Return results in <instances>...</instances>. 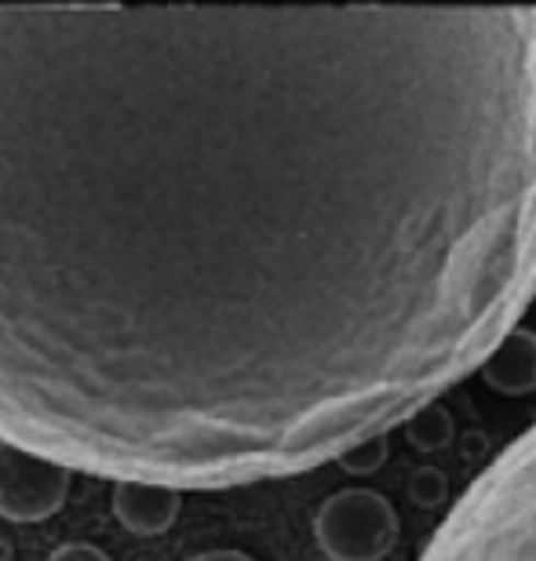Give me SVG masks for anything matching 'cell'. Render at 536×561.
<instances>
[{"mask_svg":"<svg viewBox=\"0 0 536 561\" xmlns=\"http://www.w3.org/2000/svg\"><path fill=\"white\" fill-rule=\"evenodd\" d=\"M536 296V8H0V442L304 474Z\"/></svg>","mask_w":536,"mask_h":561,"instance_id":"1","label":"cell"},{"mask_svg":"<svg viewBox=\"0 0 536 561\" xmlns=\"http://www.w3.org/2000/svg\"><path fill=\"white\" fill-rule=\"evenodd\" d=\"M423 561H536V426L467 492Z\"/></svg>","mask_w":536,"mask_h":561,"instance_id":"2","label":"cell"},{"mask_svg":"<svg viewBox=\"0 0 536 561\" xmlns=\"http://www.w3.org/2000/svg\"><path fill=\"white\" fill-rule=\"evenodd\" d=\"M315 536L332 561H379L398 543V514L373 489H343L321 503Z\"/></svg>","mask_w":536,"mask_h":561,"instance_id":"3","label":"cell"},{"mask_svg":"<svg viewBox=\"0 0 536 561\" xmlns=\"http://www.w3.org/2000/svg\"><path fill=\"white\" fill-rule=\"evenodd\" d=\"M73 485V470L44 459L26 448L0 442V518L4 522H44L62 511Z\"/></svg>","mask_w":536,"mask_h":561,"instance_id":"4","label":"cell"},{"mask_svg":"<svg viewBox=\"0 0 536 561\" xmlns=\"http://www.w3.org/2000/svg\"><path fill=\"white\" fill-rule=\"evenodd\" d=\"M183 496L164 485H142V481H114V518L136 536H161L169 533Z\"/></svg>","mask_w":536,"mask_h":561,"instance_id":"5","label":"cell"},{"mask_svg":"<svg viewBox=\"0 0 536 561\" xmlns=\"http://www.w3.org/2000/svg\"><path fill=\"white\" fill-rule=\"evenodd\" d=\"M486 376L497 390L518 394L536 387V340L526 332H511L504 346L486 362Z\"/></svg>","mask_w":536,"mask_h":561,"instance_id":"6","label":"cell"},{"mask_svg":"<svg viewBox=\"0 0 536 561\" xmlns=\"http://www.w3.org/2000/svg\"><path fill=\"white\" fill-rule=\"evenodd\" d=\"M48 561H114V558L95 543H62L59 551L48 554Z\"/></svg>","mask_w":536,"mask_h":561,"instance_id":"7","label":"cell"},{"mask_svg":"<svg viewBox=\"0 0 536 561\" xmlns=\"http://www.w3.org/2000/svg\"><path fill=\"white\" fill-rule=\"evenodd\" d=\"M190 561H255V558H249L244 551H208V554H197Z\"/></svg>","mask_w":536,"mask_h":561,"instance_id":"8","label":"cell"}]
</instances>
